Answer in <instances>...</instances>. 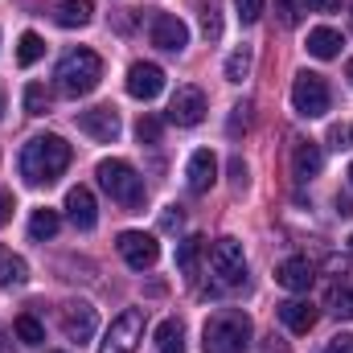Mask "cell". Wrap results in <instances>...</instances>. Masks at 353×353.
<instances>
[{"label":"cell","mask_w":353,"mask_h":353,"mask_svg":"<svg viewBox=\"0 0 353 353\" xmlns=\"http://www.w3.org/2000/svg\"><path fill=\"white\" fill-rule=\"evenodd\" d=\"M140 341H144V308H123L111 321V329H107L99 353H136Z\"/></svg>","instance_id":"7"},{"label":"cell","mask_w":353,"mask_h":353,"mask_svg":"<svg viewBox=\"0 0 353 353\" xmlns=\"http://www.w3.org/2000/svg\"><path fill=\"white\" fill-rule=\"evenodd\" d=\"M201 29L210 41L222 37V17H218V0H201Z\"/></svg>","instance_id":"30"},{"label":"cell","mask_w":353,"mask_h":353,"mask_svg":"<svg viewBox=\"0 0 353 353\" xmlns=\"http://www.w3.org/2000/svg\"><path fill=\"white\" fill-rule=\"evenodd\" d=\"M234 8H239V21H243V25H255V21L263 17L267 0H234Z\"/></svg>","instance_id":"32"},{"label":"cell","mask_w":353,"mask_h":353,"mask_svg":"<svg viewBox=\"0 0 353 353\" xmlns=\"http://www.w3.org/2000/svg\"><path fill=\"white\" fill-rule=\"evenodd\" d=\"M345 79H350V87H353V58H350V66H345Z\"/></svg>","instance_id":"43"},{"label":"cell","mask_w":353,"mask_h":353,"mask_svg":"<svg viewBox=\"0 0 353 353\" xmlns=\"http://www.w3.org/2000/svg\"><path fill=\"white\" fill-rule=\"evenodd\" d=\"M54 21H58L62 29H83V25L94 21V0H58Z\"/></svg>","instance_id":"20"},{"label":"cell","mask_w":353,"mask_h":353,"mask_svg":"<svg viewBox=\"0 0 353 353\" xmlns=\"http://www.w3.org/2000/svg\"><path fill=\"white\" fill-rule=\"evenodd\" d=\"M157 353H185V325L176 316H169L157 329Z\"/></svg>","instance_id":"22"},{"label":"cell","mask_w":353,"mask_h":353,"mask_svg":"<svg viewBox=\"0 0 353 353\" xmlns=\"http://www.w3.org/2000/svg\"><path fill=\"white\" fill-rule=\"evenodd\" d=\"M329 312H333L337 321H353V279L333 283V292H329Z\"/></svg>","instance_id":"25"},{"label":"cell","mask_w":353,"mask_h":353,"mask_svg":"<svg viewBox=\"0 0 353 353\" xmlns=\"http://www.w3.org/2000/svg\"><path fill=\"white\" fill-rule=\"evenodd\" d=\"M251 316L239 308H222L205 321L201 329V350L205 353H247L251 350Z\"/></svg>","instance_id":"2"},{"label":"cell","mask_w":353,"mask_h":353,"mask_svg":"<svg viewBox=\"0 0 353 353\" xmlns=\"http://www.w3.org/2000/svg\"><path fill=\"white\" fill-rule=\"evenodd\" d=\"M115 247H119L123 263L132 267V271H148V267H157V259H161V243L152 234H144V230H123Z\"/></svg>","instance_id":"8"},{"label":"cell","mask_w":353,"mask_h":353,"mask_svg":"<svg viewBox=\"0 0 353 353\" xmlns=\"http://www.w3.org/2000/svg\"><path fill=\"white\" fill-rule=\"evenodd\" d=\"M312 8H316V12H337L341 0H312Z\"/></svg>","instance_id":"42"},{"label":"cell","mask_w":353,"mask_h":353,"mask_svg":"<svg viewBox=\"0 0 353 353\" xmlns=\"http://www.w3.org/2000/svg\"><path fill=\"white\" fill-rule=\"evenodd\" d=\"M181 222H185V214H181V205H169V210L161 214V226H165V230H176Z\"/></svg>","instance_id":"37"},{"label":"cell","mask_w":353,"mask_h":353,"mask_svg":"<svg viewBox=\"0 0 353 353\" xmlns=\"http://www.w3.org/2000/svg\"><path fill=\"white\" fill-rule=\"evenodd\" d=\"M136 140H140V144H157V140H161V119L144 115V119L136 123Z\"/></svg>","instance_id":"33"},{"label":"cell","mask_w":353,"mask_h":353,"mask_svg":"<svg viewBox=\"0 0 353 353\" xmlns=\"http://www.w3.org/2000/svg\"><path fill=\"white\" fill-rule=\"evenodd\" d=\"M329 103H333V94H329V83L321 74H312V70L296 74V83H292V107H296V115L321 119L329 111Z\"/></svg>","instance_id":"5"},{"label":"cell","mask_w":353,"mask_h":353,"mask_svg":"<svg viewBox=\"0 0 353 353\" xmlns=\"http://www.w3.org/2000/svg\"><path fill=\"white\" fill-rule=\"evenodd\" d=\"M341 46H345V37H341L337 29H329V25L308 29V54H312V58L329 62V58H337V54H341Z\"/></svg>","instance_id":"19"},{"label":"cell","mask_w":353,"mask_h":353,"mask_svg":"<svg viewBox=\"0 0 353 353\" xmlns=\"http://www.w3.org/2000/svg\"><path fill=\"white\" fill-rule=\"evenodd\" d=\"M70 165V144L62 136H33L25 148H21V176L29 185H54L58 176L66 173Z\"/></svg>","instance_id":"1"},{"label":"cell","mask_w":353,"mask_h":353,"mask_svg":"<svg viewBox=\"0 0 353 353\" xmlns=\"http://www.w3.org/2000/svg\"><path fill=\"white\" fill-rule=\"evenodd\" d=\"M58 226H62L58 210H33V218H29V239H33V243H46V239L58 234Z\"/></svg>","instance_id":"23"},{"label":"cell","mask_w":353,"mask_h":353,"mask_svg":"<svg viewBox=\"0 0 353 353\" xmlns=\"http://www.w3.org/2000/svg\"><path fill=\"white\" fill-rule=\"evenodd\" d=\"M350 255H353V234H350Z\"/></svg>","instance_id":"45"},{"label":"cell","mask_w":353,"mask_h":353,"mask_svg":"<svg viewBox=\"0 0 353 353\" xmlns=\"http://www.w3.org/2000/svg\"><path fill=\"white\" fill-rule=\"evenodd\" d=\"M329 275H333V283H345V279H353V263L350 259H329Z\"/></svg>","instance_id":"35"},{"label":"cell","mask_w":353,"mask_h":353,"mask_svg":"<svg viewBox=\"0 0 353 353\" xmlns=\"http://www.w3.org/2000/svg\"><path fill=\"white\" fill-rule=\"evenodd\" d=\"M25 279H29V267H25V259L0 247V288H12V283H25Z\"/></svg>","instance_id":"24"},{"label":"cell","mask_w":353,"mask_h":353,"mask_svg":"<svg viewBox=\"0 0 353 353\" xmlns=\"http://www.w3.org/2000/svg\"><path fill=\"white\" fill-rule=\"evenodd\" d=\"M230 111H234V115H230V136L247 132V123H251V103H234Z\"/></svg>","instance_id":"34"},{"label":"cell","mask_w":353,"mask_h":353,"mask_svg":"<svg viewBox=\"0 0 353 353\" xmlns=\"http://www.w3.org/2000/svg\"><path fill=\"white\" fill-rule=\"evenodd\" d=\"M279 321H283L292 333H312L316 308H312V300H283V304H279Z\"/></svg>","instance_id":"18"},{"label":"cell","mask_w":353,"mask_h":353,"mask_svg":"<svg viewBox=\"0 0 353 353\" xmlns=\"http://www.w3.org/2000/svg\"><path fill=\"white\" fill-rule=\"evenodd\" d=\"M46 107H50L46 87H41V83H29V87H25V111H29V115H46Z\"/></svg>","instance_id":"31"},{"label":"cell","mask_w":353,"mask_h":353,"mask_svg":"<svg viewBox=\"0 0 353 353\" xmlns=\"http://www.w3.org/2000/svg\"><path fill=\"white\" fill-rule=\"evenodd\" d=\"M210 271L222 288H234L247 279V255H243V243L239 239H218L210 247Z\"/></svg>","instance_id":"6"},{"label":"cell","mask_w":353,"mask_h":353,"mask_svg":"<svg viewBox=\"0 0 353 353\" xmlns=\"http://www.w3.org/2000/svg\"><path fill=\"white\" fill-rule=\"evenodd\" d=\"M247 74H251V46H243L226 58V83H243Z\"/></svg>","instance_id":"28"},{"label":"cell","mask_w":353,"mask_h":353,"mask_svg":"<svg viewBox=\"0 0 353 353\" xmlns=\"http://www.w3.org/2000/svg\"><path fill=\"white\" fill-rule=\"evenodd\" d=\"M99 79H103V58H99L94 50H70V54H62V62H58V70H54L58 90L70 94V99L90 94V90L99 87Z\"/></svg>","instance_id":"3"},{"label":"cell","mask_w":353,"mask_h":353,"mask_svg":"<svg viewBox=\"0 0 353 353\" xmlns=\"http://www.w3.org/2000/svg\"><path fill=\"white\" fill-rule=\"evenodd\" d=\"M201 255H205V239H201V234H189V239L176 247V271H181L185 279H197Z\"/></svg>","instance_id":"21"},{"label":"cell","mask_w":353,"mask_h":353,"mask_svg":"<svg viewBox=\"0 0 353 353\" xmlns=\"http://www.w3.org/2000/svg\"><path fill=\"white\" fill-rule=\"evenodd\" d=\"M119 111L115 107H90V111H79V132H87L90 140L99 144H111L119 136Z\"/></svg>","instance_id":"11"},{"label":"cell","mask_w":353,"mask_h":353,"mask_svg":"<svg viewBox=\"0 0 353 353\" xmlns=\"http://www.w3.org/2000/svg\"><path fill=\"white\" fill-rule=\"evenodd\" d=\"M275 279H279V288H288V292H308L312 279H316V271H312V263H308L304 255H292V259H283V263L275 267Z\"/></svg>","instance_id":"17"},{"label":"cell","mask_w":353,"mask_h":353,"mask_svg":"<svg viewBox=\"0 0 353 353\" xmlns=\"http://www.w3.org/2000/svg\"><path fill=\"white\" fill-rule=\"evenodd\" d=\"M201 119H205V94H201V87H176L173 103H169V123L197 128Z\"/></svg>","instance_id":"10"},{"label":"cell","mask_w":353,"mask_h":353,"mask_svg":"<svg viewBox=\"0 0 353 353\" xmlns=\"http://www.w3.org/2000/svg\"><path fill=\"white\" fill-rule=\"evenodd\" d=\"M275 8H279V21L288 29H296L304 21V12H312V0H275Z\"/></svg>","instance_id":"29"},{"label":"cell","mask_w":353,"mask_h":353,"mask_svg":"<svg viewBox=\"0 0 353 353\" xmlns=\"http://www.w3.org/2000/svg\"><path fill=\"white\" fill-rule=\"evenodd\" d=\"M325 353H353V333H337V337L325 345Z\"/></svg>","instance_id":"36"},{"label":"cell","mask_w":353,"mask_h":353,"mask_svg":"<svg viewBox=\"0 0 353 353\" xmlns=\"http://www.w3.org/2000/svg\"><path fill=\"white\" fill-rule=\"evenodd\" d=\"M333 144H337V148H350L353 144V123L350 128H333Z\"/></svg>","instance_id":"40"},{"label":"cell","mask_w":353,"mask_h":353,"mask_svg":"<svg viewBox=\"0 0 353 353\" xmlns=\"http://www.w3.org/2000/svg\"><path fill=\"white\" fill-rule=\"evenodd\" d=\"M41 54H46V41H41L37 33H21V41H17V62H21V66H33V62H41Z\"/></svg>","instance_id":"27"},{"label":"cell","mask_w":353,"mask_h":353,"mask_svg":"<svg viewBox=\"0 0 353 353\" xmlns=\"http://www.w3.org/2000/svg\"><path fill=\"white\" fill-rule=\"evenodd\" d=\"M185 181H189V189H193V193H210V185L218 181V157H214L210 148H197V152L189 157Z\"/></svg>","instance_id":"15"},{"label":"cell","mask_w":353,"mask_h":353,"mask_svg":"<svg viewBox=\"0 0 353 353\" xmlns=\"http://www.w3.org/2000/svg\"><path fill=\"white\" fill-rule=\"evenodd\" d=\"M66 218H70L79 230H94L99 210H94V193H90L87 185H74V189L66 193Z\"/></svg>","instance_id":"16"},{"label":"cell","mask_w":353,"mask_h":353,"mask_svg":"<svg viewBox=\"0 0 353 353\" xmlns=\"http://www.w3.org/2000/svg\"><path fill=\"white\" fill-rule=\"evenodd\" d=\"M0 111H4V94H0Z\"/></svg>","instance_id":"47"},{"label":"cell","mask_w":353,"mask_h":353,"mask_svg":"<svg viewBox=\"0 0 353 353\" xmlns=\"http://www.w3.org/2000/svg\"><path fill=\"white\" fill-rule=\"evenodd\" d=\"M94 325H99V316H94V308H90L87 300H70V304H62V333L70 337V341H90L94 337Z\"/></svg>","instance_id":"13"},{"label":"cell","mask_w":353,"mask_h":353,"mask_svg":"<svg viewBox=\"0 0 353 353\" xmlns=\"http://www.w3.org/2000/svg\"><path fill=\"white\" fill-rule=\"evenodd\" d=\"M161 90H165V70H161L157 62H136V66L128 70V94H132V99L152 103Z\"/></svg>","instance_id":"12"},{"label":"cell","mask_w":353,"mask_h":353,"mask_svg":"<svg viewBox=\"0 0 353 353\" xmlns=\"http://www.w3.org/2000/svg\"><path fill=\"white\" fill-rule=\"evenodd\" d=\"M321 165H325L321 144H316V140H296V148H292V176H296L300 185H308L312 176L321 173Z\"/></svg>","instance_id":"14"},{"label":"cell","mask_w":353,"mask_h":353,"mask_svg":"<svg viewBox=\"0 0 353 353\" xmlns=\"http://www.w3.org/2000/svg\"><path fill=\"white\" fill-rule=\"evenodd\" d=\"M12 333H17L21 345H41V341H46V329H41V321H37L33 312H21V316L12 321Z\"/></svg>","instance_id":"26"},{"label":"cell","mask_w":353,"mask_h":353,"mask_svg":"<svg viewBox=\"0 0 353 353\" xmlns=\"http://www.w3.org/2000/svg\"><path fill=\"white\" fill-rule=\"evenodd\" d=\"M259 353H292V350H288V341H279V337L271 333V337H263V345H259Z\"/></svg>","instance_id":"38"},{"label":"cell","mask_w":353,"mask_h":353,"mask_svg":"<svg viewBox=\"0 0 353 353\" xmlns=\"http://www.w3.org/2000/svg\"><path fill=\"white\" fill-rule=\"evenodd\" d=\"M148 37H152L157 50H165V54H181V50L189 46V25H185L181 17H173V12H157L152 25H148Z\"/></svg>","instance_id":"9"},{"label":"cell","mask_w":353,"mask_h":353,"mask_svg":"<svg viewBox=\"0 0 353 353\" xmlns=\"http://www.w3.org/2000/svg\"><path fill=\"white\" fill-rule=\"evenodd\" d=\"M0 353H8V345H4V329H0Z\"/></svg>","instance_id":"44"},{"label":"cell","mask_w":353,"mask_h":353,"mask_svg":"<svg viewBox=\"0 0 353 353\" xmlns=\"http://www.w3.org/2000/svg\"><path fill=\"white\" fill-rule=\"evenodd\" d=\"M350 185H353V165H350Z\"/></svg>","instance_id":"46"},{"label":"cell","mask_w":353,"mask_h":353,"mask_svg":"<svg viewBox=\"0 0 353 353\" xmlns=\"http://www.w3.org/2000/svg\"><path fill=\"white\" fill-rule=\"evenodd\" d=\"M230 176H234V185H247V165H243L239 157L230 161Z\"/></svg>","instance_id":"41"},{"label":"cell","mask_w":353,"mask_h":353,"mask_svg":"<svg viewBox=\"0 0 353 353\" xmlns=\"http://www.w3.org/2000/svg\"><path fill=\"white\" fill-rule=\"evenodd\" d=\"M12 210H17V205H12V193H0V226L12 222Z\"/></svg>","instance_id":"39"},{"label":"cell","mask_w":353,"mask_h":353,"mask_svg":"<svg viewBox=\"0 0 353 353\" xmlns=\"http://www.w3.org/2000/svg\"><path fill=\"white\" fill-rule=\"evenodd\" d=\"M99 185L111 193V201H119L123 210H140L144 205V176L136 173L128 161H103L99 165Z\"/></svg>","instance_id":"4"}]
</instances>
